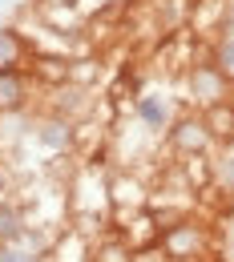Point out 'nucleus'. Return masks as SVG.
Here are the masks:
<instances>
[{"instance_id":"obj_4","label":"nucleus","mask_w":234,"mask_h":262,"mask_svg":"<svg viewBox=\"0 0 234 262\" xmlns=\"http://www.w3.org/2000/svg\"><path fill=\"white\" fill-rule=\"evenodd\" d=\"M222 65L234 69V40H226V45H222Z\"/></svg>"},{"instance_id":"obj_5","label":"nucleus","mask_w":234,"mask_h":262,"mask_svg":"<svg viewBox=\"0 0 234 262\" xmlns=\"http://www.w3.org/2000/svg\"><path fill=\"white\" fill-rule=\"evenodd\" d=\"M49 4H61V0H49Z\"/></svg>"},{"instance_id":"obj_1","label":"nucleus","mask_w":234,"mask_h":262,"mask_svg":"<svg viewBox=\"0 0 234 262\" xmlns=\"http://www.w3.org/2000/svg\"><path fill=\"white\" fill-rule=\"evenodd\" d=\"M20 101V77L12 69H0V105H16Z\"/></svg>"},{"instance_id":"obj_3","label":"nucleus","mask_w":234,"mask_h":262,"mask_svg":"<svg viewBox=\"0 0 234 262\" xmlns=\"http://www.w3.org/2000/svg\"><path fill=\"white\" fill-rule=\"evenodd\" d=\"M12 230H16V218H12V214H8V210H0V234H4V238H8V234H12Z\"/></svg>"},{"instance_id":"obj_2","label":"nucleus","mask_w":234,"mask_h":262,"mask_svg":"<svg viewBox=\"0 0 234 262\" xmlns=\"http://www.w3.org/2000/svg\"><path fill=\"white\" fill-rule=\"evenodd\" d=\"M141 113H145V117H150V121H162V117H166V113H162V105H158V101H145V105H141Z\"/></svg>"}]
</instances>
